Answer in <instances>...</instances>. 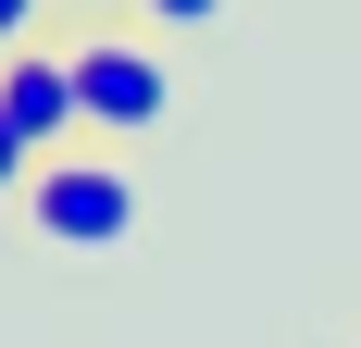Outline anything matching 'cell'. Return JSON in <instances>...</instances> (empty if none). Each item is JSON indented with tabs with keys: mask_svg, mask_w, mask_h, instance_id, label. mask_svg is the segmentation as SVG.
<instances>
[{
	"mask_svg": "<svg viewBox=\"0 0 361 348\" xmlns=\"http://www.w3.org/2000/svg\"><path fill=\"white\" fill-rule=\"evenodd\" d=\"M25 224H37L50 249H125V237H137V174H125V162H87V149H63V162H37Z\"/></svg>",
	"mask_w": 361,
	"mask_h": 348,
	"instance_id": "obj_1",
	"label": "cell"
},
{
	"mask_svg": "<svg viewBox=\"0 0 361 348\" xmlns=\"http://www.w3.org/2000/svg\"><path fill=\"white\" fill-rule=\"evenodd\" d=\"M75 63V112H87V137H149L162 112H175V75H162V50L149 37H75L63 50Z\"/></svg>",
	"mask_w": 361,
	"mask_h": 348,
	"instance_id": "obj_2",
	"label": "cell"
},
{
	"mask_svg": "<svg viewBox=\"0 0 361 348\" xmlns=\"http://www.w3.org/2000/svg\"><path fill=\"white\" fill-rule=\"evenodd\" d=\"M0 112H13V137H25L37 162H63V137L87 125V112H75V63L63 50H13V63H0Z\"/></svg>",
	"mask_w": 361,
	"mask_h": 348,
	"instance_id": "obj_3",
	"label": "cell"
},
{
	"mask_svg": "<svg viewBox=\"0 0 361 348\" xmlns=\"http://www.w3.org/2000/svg\"><path fill=\"white\" fill-rule=\"evenodd\" d=\"M25 187H37V149L13 137V112H0V199H25Z\"/></svg>",
	"mask_w": 361,
	"mask_h": 348,
	"instance_id": "obj_4",
	"label": "cell"
},
{
	"mask_svg": "<svg viewBox=\"0 0 361 348\" xmlns=\"http://www.w3.org/2000/svg\"><path fill=\"white\" fill-rule=\"evenodd\" d=\"M149 25H175V37H200V25H224V0H137Z\"/></svg>",
	"mask_w": 361,
	"mask_h": 348,
	"instance_id": "obj_5",
	"label": "cell"
},
{
	"mask_svg": "<svg viewBox=\"0 0 361 348\" xmlns=\"http://www.w3.org/2000/svg\"><path fill=\"white\" fill-rule=\"evenodd\" d=\"M37 13H50V0H0V63H13V50H37Z\"/></svg>",
	"mask_w": 361,
	"mask_h": 348,
	"instance_id": "obj_6",
	"label": "cell"
},
{
	"mask_svg": "<svg viewBox=\"0 0 361 348\" xmlns=\"http://www.w3.org/2000/svg\"><path fill=\"white\" fill-rule=\"evenodd\" d=\"M87 13H112V0H87Z\"/></svg>",
	"mask_w": 361,
	"mask_h": 348,
	"instance_id": "obj_7",
	"label": "cell"
}]
</instances>
